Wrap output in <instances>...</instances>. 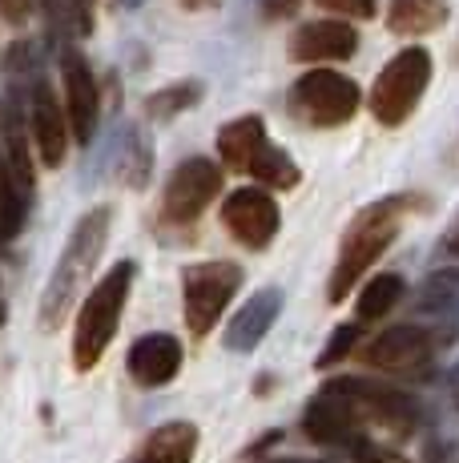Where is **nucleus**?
Here are the masks:
<instances>
[{
  "label": "nucleus",
  "instance_id": "obj_30",
  "mask_svg": "<svg viewBox=\"0 0 459 463\" xmlns=\"http://www.w3.org/2000/svg\"><path fill=\"white\" fill-rule=\"evenodd\" d=\"M185 8H206V5H214V0H182Z\"/></svg>",
  "mask_w": 459,
  "mask_h": 463
},
{
  "label": "nucleus",
  "instance_id": "obj_33",
  "mask_svg": "<svg viewBox=\"0 0 459 463\" xmlns=\"http://www.w3.org/2000/svg\"><path fill=\"white\" fill-rule=\"evenodd\" d=\"M447 246H452V250H459V238H452V242H447Z\"/></svg>",
  "mask_w": 459,
  "mask_h": 463
},
{
  "label": "nucleus",
  "instance_id": "obj_27",
  "mask_svg": "<svg viewBox=\"0 0 459 463\" xmlns=\"http://www.w3.org/2000/svg\"><path fill=\"white\" fill-rule=\"evenodd\" d=\"M319 8H326V13L334 16H351V21H370L379 8V0H314Z\"/></svg>",
  "mask_w": 459,
  "mask_h": 463
},
{
  "label": "nucleus",
  "instance_id": "obj_5",
  "mask_svg": "<svg viewBox=\"0 0 459 463\" xmlns=\"http://www.w3.org/2000/svg\"><path fill=\"white\" fill-rule=\"evenodd\" d=\"M242 287V270L234 262H198L182 274V298H185V326L190 335H210V326L226 315Z\"/></svg>",
  "mask_w": 459,
  "mask_h": 463
},
{
  "label": "nucleus",
  "instance_id": "obj_17",
  "mask_svg": "<svg viewBox=\"0 0 459 463\" xmlns=\"http://www.w3.org/2000/svg\"><path fill=\"white\" fill-rule=\"evenodd\" d=\"M198 427L193 423H165L141 443V451L126 463H193Z\"/></svg>",
  "mask_w": 459,
  "mask_h": 463
},
{
  "label": "nucleus",
  "instance_id": "obj_6",
  "mask_svg": "<svg viewBox=\"0 0 459 463\" xmlns=\"http://www.w3.org/2000/svg\"><path fill=\"white\" fill-rule=\"evenodd\" d=\"M290 109L319 129L347 126L359 109V85L331 69H314V73L298 77L290 89Z\"/></svg>",
  "mask_w": 459,
  "mask_h": 463
},
{
  "label": "nucleus",
  "instance_id": "obj_21",
  "mask_svg": "<svg viewBox=\"0 0 459 463\" xmlns=\"http://www.w3.org/2000/svg\"><path fill=\"white\" fill-rule=\"evenodd\" d=\"M403 298V279L399 274H375L359 295V323H375V318L391 315L395 302Z\"/></svg>",
  "mask_w": 459,
  "mask_h": 463
},
{
  "label": "nucleus",
  "instance_id": "obj_26",
  "mask_svg": "<svg viewBox=\"0 0 459 463\" xmlns=\"http://www.w3.org/2000/svg\"><path fill=\"white\" fill-rule=\"evenodd\" d=\"M347 448H351V459L355 463H407V456H399L395 448H383V443L367 439V435H355Z\"/></svg>",
  "mask_w": 459,
  "mask_h": 463
},
{
  "label": "nucleus",
  "instance_id": "obj_16",
  "mask_svg": "<svg viewBox=\"0 0 459 463\" xmlns=\"http://www.w3.org/2000/svg\"><path fill=\"white\" fill-rule=\"evenodd\" d=\"M33 137H37V154L49 169H57L65 162V149H69V118L65 109L57 105L49 85L33 89Z\"/></svg>",
  "mask_w": 459,
  "mask_h": 463
},
{
  "label": "nucleus",
  "instance_id": "obj_32",
  "mask_svg": "<svg viewBox=\"0 0 459 463\" xmlns=\"http://www.w3.org/2000/svg\"><path fill=\"white\" fill-rule=\"evenodd\" d=\"M0 326H5V295H0Z\"/></svg>",
  "mask_w": 459,
  "mask_h": 463
},
{
  "label": "nucleus",
  "instance_id": "obj_24",
  "mask_svg": "<svg viewBox=\"0 0 459 463\" xmlns=\"http://www.w3.org/2000/svg\"><path fill=\"white\" fill-rule=\"evenodd\" d=\"M201 97V85L198 81H185V85H170V89H162V93H154L145 101V109L154 113L157 121L162 118H173V113H182V109H190L193 101Z\"/></svg>",
  "mask_w": 459,
  "mask_h": 463
},
{
  "label": "nucleus",
  "instance_id": "obj_23",
  "mask_svg": "<svg viewBox=\"0 0 459 463\" xmlns=\"http://www.w3.org/2000/svg\"><path fill=\"white\" fill-rule=\"evenodd\" d=\"M419 310L439 318H459V270H444L436 279H427L419 295Z\"/></svg>",
  "mask_w": 459,
  "mask_h": 463
},
{
  "label": "nucleus",
  "instance_id": "obj_2",
  "mask_svg": "<svg viewBox=\"0 0 459 463\" xmlns=\"http://www.w3.org/2000/svg\"><path fill=\"white\" fill-rule=\"evenodd\" d=\"M403 202L399 198H387V202H375L359 213L355 222L347 226L342 234V246H339V262H334V274H331V287H326V298L331 302H342L355 290V282L363 279L370 266L383 258V250L395 242L403 226Z\"/></svg>",
  "mask_w": 459,
  "mask_h": 463
},
{
  "label": "nucleus",
  "instance_id": "obj_18",
  "mask_svg": "<svg viewBox=\"0 0 459 463\" xmlns=\"http://www.w3.org/2000/svg\"><path fill=\"white\" fill-rule=\"evenodd\" d=\"M447 13H452L447 0H391L387 24H391V33H399V37H423V33L444 29Z\"/></svg>",
  "mask_w": 459,
  "mask_h": 463
},
{
  "label": "nucleus",
  "instance_id": "obj_3",
  "mask_svg": "<svg viewBox=\"0 0 459 463\" xmlns=\"http://www.w3.org/2000/svg\"><path fill=\"white\" fill-rule=\"evenodd\" d=\"M129 287H134V262H117L101 282L89 290L81 315L73 326V367L93 371L101 363V354L109 351L113 335L121 326V310H126Z\"/></svg>",
  "mask_w": 459,
  "mask_h": 463
},
{
  "label": "nucleus",
  "instance_id": "obj_22",
  "mask_svg": "<svg viewBox=\"0 0 459 463\" xmlns=\"http://www.w3.org/2000/svg\"><path fill=\"white\" fill-rule=\"evenodd\" d=\"M246 174L258 177L262 185H275V190H290V185H298V165L290 162L278 146H270V141L258 149V154H254V162H250Z\"/></svg>",
  "mask_w": 459,
  "mask_h": 463
},
{
  "label": "nucleus",
  "instance_id": "obj_28",
  "mask_svg": "<svg viewBox=\"0 0 459 463\" xmlns=\"http://www.w3.org/2000/svg\"><path fill=\"white\" fill-rule=\"evenodd\" d=\"M0 16L8 24H24L33 16V0H0Z\"/></svg>",
  "mask_w": 459,
  "mask_h": 463
},
{
  "label": "nucleus",
  "instance_id": "obj_13",
  "mask_svg": "<svg viewBox=\"0 0 459 463\" xmlns=\"http://www.w3.org/2000/svg\"><path fill=\"white\" fill-rule=\"evenodd\" d=\"M126 367L141 387H165L182 371V343L173 335H145L129 346Z\"/></svg>",
  "mask_w": 459,
  "mask_h": 463
},
{
  "label": "nucleus",
  "instance_id": "obj_11",
  "mask_svg": "<svg viewBox=\"0 0 459 463\" xmlns=\"http://www.w3.org/2000/svg\"><path fill=\"white\" fill-rule=\"evenodd\" d=\"M359 427H363V420H359L355 403H351V395L342 391L339 379L323 383V391L306 403L303 431L314 443H351L359 435Z\"/></svg>",
  "mask_w": 459,
  "mask_h": 463
},
{
  "label": "nucleus",
  "instance_id": "obj_19",
  "mask_svg": "<svg viewBox=\"0 0 459 463\" xmlns=\"http://www.w3.org/2000/svg\"><path fill=\"white\" fill-rule=\"evenodd\" d=\"M267 146V129H262V118H238L230 121V126H222V133H218V154H222V162L230 169H250L254 154Z\"/></svg>",
  "mask_w": 459,
  "mask_h": 463
},
{
  "label": "nucleus",
  "instance_id": "obj_15",
  "mask_svg": "<svg viewBox=\"0 0 459 463\" xmlns=\"http://www.w3.org/2000/svg\"><path fill=\"white\" fill-rule=\"evenodd\" d=\"M282 310V290L278 287H267L258 290V295H250L242 302V310H238L234 318H230L226 326V351H254V346L267 338V331L275 326Z\"/></svg>",
  "mask_w": 459,
  "mask_h": 463
},
{
  "label": "nucleus",
  "instance_id": "obj_10",
  "mask_svg": "<svg viewBox=\"0 0 459 463\" xmlns=\"http://www.w3.org/2000/svg\"><path fill=\"white\" fill-rule=\"evenodd\" d=\"M339 383L351 395V403H355V411H359L363 423H379V427L399 431V435L415 431V423H419V403H415L407 391L370 387V383H363V379H339Z\"/></svg>",
  "mask_w": 459,
  "mask_h": 463
},
{
  "label": "nucleus",
  "instance_id": "obj_12",
  "mask_svg": "<svg viewBox=\"0 0 459 463\" xmlns=\"http://www.w3.org/2000/svg\"><path fill=\"white\" fill-rule=\"evenodd\" d=\"M436 343H439L436 331H427L423 323H403L379 335L363 351V359L367 367L379 371H419L436 354Z\"/></svg>",
  "mask_w": 459,
  "mask_h": 463
},
{
  "label": "nucleus",
  "instance_id": "obj_31",
  "mask_svg": "<svg viewBox=\"0 0 459 463\" xmlns=\"http://www.w3.org/2000/svg\"><path fill=\"white\" fill-rule=\"evenodd\" d=\"M270 463H326V459H270Z\"/></svg>",
  "mask_w": 459,
  "mask_h": 463
},
{
  "label": "nucleus",
  "instance_id": "obj_7",
  "mask_svg": "<svg viewBox=\"0 0 459 463\" xmlns=\"http://www.w3.org/2000/svg\"><path fill=\"white\" fill-rule=\"evenodd\" d=\"M218 190H222V169L210 157H190L165 182L162 210L173 226H190V222H198L206 213V206L218 198Z\"/></svg>",
  "mask_w": 459,
  "mask_h": 463
},
{
  "label": "nucleus",
  "instance_id": "obj_9",
  "mask_svg": "<svg viewBox=\"0 0 459 463\" xmlns=\"http://www.w3.org/2000/svg\"><path fill=\"white\" fill-rule=\"evenodd\" d=\"M61 81H65V118L69 129L81 146H89L97 133V113H101V97H97V77L89 61L77 49L61 52Z\"/></svg>",
  "mask_w": 459,
  "mask_h": 463
},
{
  "label": "nucleus",
  "instance_id": "obj_14",
  "mask_svg": "<svg viewBox=\"0 0 459 463\" xmlns=\"http://www.w3.org/2000/svg\"><path fill=\"white\" fill-rule=\"evenodd\" d=\"M359 37L347 21H311L290 37V57L295 61H347L355 57Z\"/></svg>",
  "mask_w": 459,
  "mask_h": 463
},
{
  "label": "nucleus",
  "instance_id": "obj_1",
  "mask_svg": "<svg viewBox=\"0 0 459 463\" xmlns=\"http://www.w3.org/2000/svg\"><path fill=\"white\" fill-rule=\"evenodd\" d=\"M109 222H113V210L97 206L73 226L65 250L57 258V270L49 274V287H45V295H41V326H45V331H57L69 318V310L77 307L81 290L89 287L97 258H101L105 238H109Z\"/></svg>",
  "mask_w": 459,
  "mask_h": 463
},
{
  "label": "nucleus",
  "instance_id": "obj_20",
  "mask_svg": "<svg viewBox=\"0 0 459 463\" xmlns=\"http://www.w3.org/2000/svg\"><path fill=\"white\" fill-rule=\"evenodd\" d=\"M24 213H29V194L13 182L5 165V154H0V242H13L24 226Z\"/></svg>",
  "mask_w": 459,
  "mask_h": 463
},
{
  "label": "nucleus",
  "instance_id": "obj_8",
  "mask_svg": "<svg viewBox=\"0 0 459 463\" xmlns=\"http://www.w3.org/2000/svg\"><path fill=\"white\" fill-rule=\"evenodd\" d=\"M278 222H282L278 202L267 190H258V185L234 190L222 206V226L230 230V238L250 246V250H262V246L275 242Z\"/></svg>",
  "mask_w": 459,
  "mask_h": 463
},
{
  "label": "nucleus",
  "instance_id": "obj_25",
  "mask_svg": "<svg viewBox=\"0 0 459 463\" xmlns=\"http://www.w3.org/2000/svg\"><path fill=\"white\" fill-rule=\"evenodd\" d=\"M359 331H363V323H347V326H339V331L326 338V346H323V354H319V367H334L339 359H347L351 346L359 343Z\"/></svg>",
  "mask_w": 459,
  "mask_h": 463
},
{
  "label": "nucleus",
  "instance_id": "obj_29",
  "mask_svg": "<svg viewBox=\"0 0 459 463\" xmlns=\"http://www.w3.org/2000/svg\"><path fill=\"white\" fill-rule=\"evenodd\" d=\"M298 8H303V0H262V16H270V21H286Z\"/></svg>",
  "mask_w": 459,
  "mask_h": 463
},
{
  "label": "nucleus",
  "instance_id": "obj_4",
  "mask_svg": "<svg viewBox=\"0 0 459 463\" xmlns=\"http://www.w3.org/2000/svg\"><path fill=\"white\" fill-rule=\"evenodd\" d=\"M431 81V57L427 49H403L383 65L375 89H370V113L379 126H403L415 113L419 97Z\"/></svg>",
  "mask_w": 459,
  "mask_h": 463
}]
</instances>
